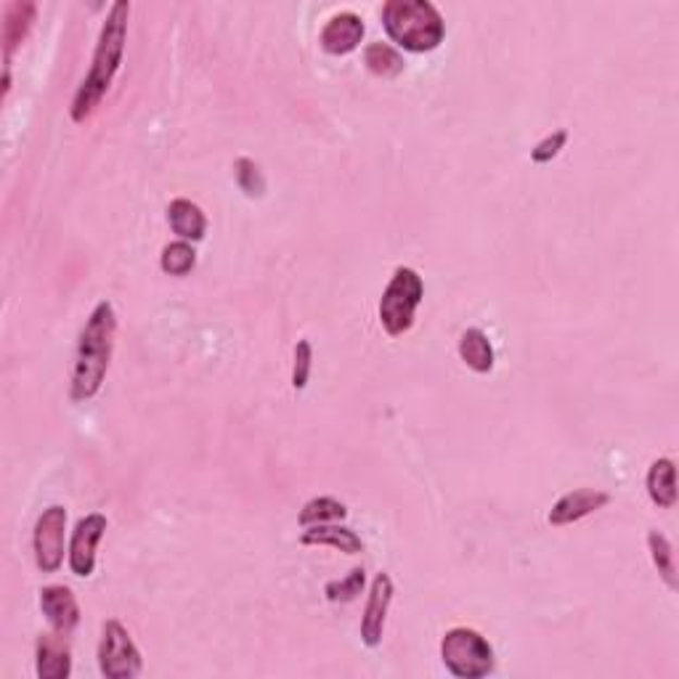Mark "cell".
I'll return each instance as SVG.
<instances>
[{"instance_id":"13","label":"cell","mask_w":679,"mask_h":679,"mask_svg":"<svg viewBox=\"0 0 679 679\" xmlns=\"http://www.w3.org/2000/svg\"><path fill=\"white\" fill-rule=\"evenodd\" d=\"M67 634H40L35 645V671L40 679H67L72 675V653Z\"/></svg>"},{"instance_id":"8","label":"cell","mask_w":679,"mask_h":679,"mask_svg":"<svg viewBox=\"0 0 679 679\" xmlns=\"http://www.w3.org/2000/svg\"><path fill=\"white\" fill-rule=\"evenodd\" d=\"M106 518L101 513H91L77 520L70 539V570L80 579H88L96 570V546L106 533Z\"/></svg>"},{"instance_id":"1","label":"cell","mask_w":679,"mask_h":679,"mask_svg":"<svg viewBox=\"0 0 679 679\" xmlns=\"http://www.w3.org/2000/svg\"><path fill=\"white\" fill-rule=\"evenodd\" d=\"M128 16L130 3L117 0L112 3L110 14H106L104 24H101L99 40H96V51L91 59V70H88L86 80L77 88L75 99H72V120L75 123H86L99 110L104 96L110 93L114 75H117L120 64H123L125 40H128Z\"/></svg>"},{"instance_id":"5","label":"cell","mask_w":679,"mask_h":679,"mask_svg":"<svg viewBox=\"0 0 679 679\" xmlns=\"http://www.w3.org/2000/svg\"><path fill=\"white\" fill-rule=\"evenodd\" d=\"M441 658L456 679H480L494 671V647L470 627H454L443 634Z\"/></svg>"},{"instance_id":"19","label":"cell","mask_w":679,"mask_h":679,"mask_svg":"<svg viewBox=\"0 0 679 679\" xmlns=\"http://www.w3.org/2000/svg\"><path fill=\"white\" fill-rule=\"evenodd\" d=\"M348 518V507L335 496H316L300 510V526H322V523H340Z\"/></svg>"},{"instance_id":"9","label":"cell","mask_w":679,"mask_h":679,"mask_svg":"<svg viewBox=\"0 0 679 679\" xmlns=\"http://www.w3.org/2000/svg\"><path fill=\"white\" fill-rule=\"evenodd\" d=\"M393 579L382 570V574L375 576L369 589V598H366V608L362 618V640L366 647H377L382 642V632H386V618L390 611V603H393Z\"/></svg>"},{"instance_id":"6","label":"cell","mask_w":679,"mask_h":679,"mask_svg":"<svg viewBox=\"0 0 679 679\" xmlns=\"http://www.w3.org/2000/svg\"><path fill=\"white\" fill-rule=\"evenodd\" d=\"M99 669L106 679H134L143 669L141 651H138L134 637L128 634V629L117 618H110L101 627Z\"/></svg>"},{"instance_id":"21","label":"cell","mask_w":679,"mask_h":679,"mask_svg":"<svg viewBox=\"0 0 679 679\" xmlns=\"http://www.w3.org/2000/svg\"><path fill=\"white\" fill-rule=\"evenodd\" d=\"M647 550H651V561L656 566L658 576L666 581V587L677 589V563H675V550L671 542L661 531L647 533Z\"/></svg>"},{"instance_id":"2","label":"cell","mask_w":679,"mask_h":679,"mask_svg":"<svg viewBox=\"0 0 679 679\" xmlns=\"http://www.w3.org/2000/svg\"><path fill=\"white\" fill-rule=\"evenodd\" d=\"M114 338H117V314L110 300L96 303L91 316L86 318L80 340H77L75 364H72L70 399L72 401H91L99 393L110 372Z\"/></svg>"},{"instance_id":"15","label":"cell","mask_w":679,"mask_h":679,"mask_svg":"<svg viewBox=\"0 0 679 679\" xmlns=\"http://www.w3.org/2000/svg\"><path fill=\"white\" fill-rule=\"evenodd\" d=\"M300 544L305 546H332V550L345 552V555H362L364 542L356 531L338 526V523H322V526H309L300 537Z\"/></svg>"},{"instance_id":"7","label":"cell","mask_w":679,"mask_h":679,"mask_svg":"<svg viewBox=\"0 0 679 679\" xmlns=\"http://www.w3.org/2000/svg\"><path fill=\"white\" fill-rule=\"evenodd\" d=\"M64 539H67V510L51 504L43 510L33 533L35 563L43 574H56L64 563Z\"/></svg>"},{"instance_id":"22","label":"cell","mask_w":679,"mask_h":679,"mask_svg":"<svg viewBox=\"0 0 679 679\" xmlns=\"http://www.w3.org/2000/svg\"><path fill=\"white\" fill-rule=\"evenodd\" d=\"M194 266H197V250L191 248V242L178 239V242H171L162 248L160 268L165 274L186 276V274H191V268Z\"/></svg>"},{"instance_id":"4","label":"cell","mask_w":679,"mask_h":679,"mask_svg":"<svg viewBox=\"0 0 679 679\" xmlns=\"http://www.w3.org/2000/svg\"><path fill=\"white\" fill-rule=\"evenodd\" d=\"M423 298V276L408 266L395 268L380 300V324L390 338H401L414 327V316H417Z\"/></svg>"},{"instance_id":"17","label":"cell","mask_w":679,"mask_h":679,"mask_svg":"<svg viewBox=\"0 0 679 679\" xmlns=\"http://www.w3.org/2000/svg\"><path fill=\"white\" fill-rule=\"evenodd\" d=\"M645 489L658 510H671L677 504V470L669 456H661L651 465L645 478Z\"/></svg>"},{"instance_id":"23","label":"cell","mask_w":679,"mask_h":679,"mask_svg":"<svg viewBox=\"0 0 679 679\" xmlns=\"http://www.w3.org/2000/svg\"><path fill=\"white\" fill-rule=\"evenodd\" d=\"M366 584V570L353 568L351 574L342 576L338 581H327L324 594H327L329 603H353V600L362 598Z\"/></svg>"},{"instance_id":"14","label":"cell","mask_w":679,"mask_h":679,"mask_svg":"<svg viewBox=\"0 0 679 679\" xmlns=\"http://www.w3.org/2000/svg\"><path fill=\"white\" fill-rule=\"evenodd\" d=\"M38 22V3L33 0H16L5 9L3 16V67H11V56L27 40L29 29Z\"/></svg>"},{"instance_id":"10","label":"cell","mask_w":679,"mask_h":679,"mask_svg":"<svg viewBox=\"0 0 679 679\" xmlns=\"http://www.w3.org/2000/svg\"><path fill=\"white\" fill-rule=\"evenodd\" d=\"M364 20L353 11H340L332 20L324 24L322 35H318V43L332 56H348V53L356 51L364 40Z\"/></svg>"},{"instance_id":"16","label":"cell","mask_w":679,"mask_h":679,"mask_svg":"<svg viewBox=\"0 0 679 679\" xmlns=\"http://www.w3.org/2000/svg\"><path fill=\"white\" fill-rule=\"evenodd\" d=\"M167 224L184 242H202L208 234V215L202 213L200 204L184 200V197L167 204Z\"/></svg>"},{"instance_id":"20","label":"cell","mask_w":679,"mask_h":679,"mask_svg":"<svg viewBox=\"0 0 679 679\" xmlns=\"http://www.w3.org/2000/svg\"><path fill=\"white\" fill-rule=\"evenodd\" d=\"M364 64L377 77H399L404 72V56L388 43H369L364 51Z\"/></svg>"},{"instance_id":"12","label":"cell","mask_w":679,"mask_h":679,"mask_svg":"<svg viewBox=\"0 0 679 679\" xmlns=\"http://www.w3.org/2000/svg\"><path fill=\"white\" fill-rule=\"evenodd\" d=\"M40 611H43L53 632L59 634L70 637L75 632L77 624H80V605H77L72 589L64 584H51L40 589Z\"/></svg>"},{"instance_id":"11","label":"cell","mask_w":679,"mask_h":679,"mask_svg":"<svg viewBox=\"0 0 679 679\" xmlns=\"http://www.w3.org/2000/svg\"><path fill=\"white\" fill-rule=\"evenodd\" d=\"M608 502H611L608 491H600V489L568 491L566 496H561L555 504H552L546 520H550V526H557V528L570 526V523H579V520H584L587 515L603 510Z\"/></svg>"},{"instance_id":"18","label":"cell","mask_w":679,"mask_h":679,"mask_svg":"<svg viewBox=\"0 0 679 679\" xmlns=\"http://www.w3.org/2000/svg\"><path fill=\"white\" fill-rule=\"evenodd\" d=\"M460 359L478 375H489L494 369V345L483 329L470 327L460 338Z\"/></svg>"},{"instance_id":"3","label":"cell","mask_w":679,"mask_h":679,"mask_svg":"<svg viewBox=\"0 0 679 679\" xmlns=\"http://www.w3.org/2000/svg\"><path fill=\"white\" fill-rule=\"evenodd\" d=\"M382 27L395 46L412 53L436 51L447 38V22L430 0H388Z\"/></svg>"},{"instance_id":"24","label":"cell","mask_w":679,"mask_h":679,"mask_svg":"<svg viewBox=\"0 0 679 679\" xmlns=\"http://www.w3.org/2000/svg\"><path fill=\"white\" fill-rule=\"evenodd\" d=\"M234 176H237L239 189L248 197H263L266 191V178H263V171L257 167V162H252L250 158H239L237 165H234Z\"/></svg>"},{"instance_id":"26","label":"cell","mask_w":679,"mask_h":679,"mask_svg":"<svg viewBox=\"0 0 679 679\" xmlns=\"http://www.w3.org/2000/svg\"><path fill=\"white\" fill-rule=\"evenodd\" d=\"M566 143H568V130L566 128L555 130V134L544 136L542 141L531 149V160L537 162V165H546V162H552L557 154L563 152V149H566Z\"/></svg>"},{"instance_id":"25","label":"cell","mask_w":679,"mask_h":679,"mask_svg":"<svg viewBox=\"0 0 679 679\" xmlns=\"http://www.w3.org/2000/svg\"><path fill=\"white\" fill-rule=\"evenodd\" d=\"M311 366H314V348L309 340H298L294 345V362H292V388L303 390L311 380Z\"/></svg>"}]
</instances>
